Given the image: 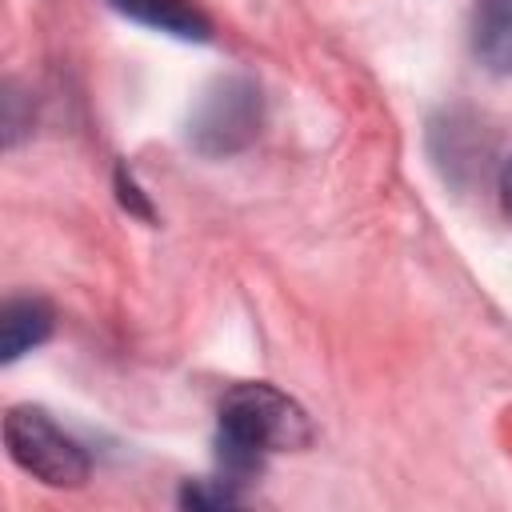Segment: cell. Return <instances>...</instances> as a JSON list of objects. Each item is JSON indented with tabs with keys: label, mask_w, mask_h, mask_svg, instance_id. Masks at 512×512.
Listing matches in <instances>:
<instances>
[{
	"label": "cell",
	"mask_w": 512,
	"mask_h": 512,
	"mask_svg": "<svg viewBox=\"0 0 512 512\" xmlns=\"http://www.w3.org/2000/svg\"><path fill=\"white\" fill-rule=\"evenodd\" d=\"M312 440V424L296 400L276 392L272 384H236L220 404L216 456L220 476L244 484V476L260 472L268 452H292Z\"/></svg>",
	"instance_id": "cell-1"
},
{
	"label": "cell",
	"mask_w": 512,
	"mask_h": 512,
	"mask_svg": "<svg viewBox=\"0 0 512 512\" xmlns=\"http://www.w3.org/2000/svg\"><path fill=\"white\" fill-rule=\"evenodd\" d=\"M472 52L488 72L512 76V0H476Z\"/></svg>",
	"instance_id": "cell-5"
},
{
	"label": "cell",
	"mask_w": 512,
	"mask_h": 512,
	"mask_svg": "<svg viewBox=\"0 0 512 512\" xmlns=\"http://www.w3.org/2000/svg\"><path fill=\"white\" fill-rule=\"evenodd\" d=\"M260 120H264L260 88L248 76H224L196 104L188 140L200 156H232L256 140Z\"/></svg>",
	"instance_id": "cell-3"
},
{
	"label": "cell",
	"mask_w": 512,
	"mask_h": 512,
	"mask_svg": "<svg viewBox=\"0 0 512 512\" xmlns=\"http://www.w3.org/2000/svg\"><path fill=\"white\" fill-rule=\"evenodd\" d=\"M240 500V492H236V484L232 480H208V484H188L184 492H180V504H192V508H228V504H236Z\"/></svg>",
	"instance_id": "cell-7"
},
{
	"label": "cell",
	"mask_w": 512,
	"mask_h": 512,
	"mask_svg": "<svg viewBox=\"0 0 512 512\" xmlns=\"http://www.w3.org/2000/svg\"><path fill=\"white\" fill-rule=\"evenodd\" d=\"M4 444L12 452V460L36 476L48 488H80L92 472L88 452L40 408H8L4 416Z\"/></svg>",
	"instance_id": "cell-2"
},
{
	"label": "cell",
	"mask_w": 512,
	"mask_h": 512,
	"mask_svg": "<svg viewBox=\"0 0 512 512\" xmlns=\"http://www.w3.org/2000/svg\"><path fill=\"white\" fill-rule=\"evenodd\" d=\"M52 336V308L40 296H16L0 312V360L12 364Z\"/></svg>",
	"instance_id": "cell-6"
},
{
	"label": "cell",
	"mask_w": 512,
	"mask_h": 512,
	"mask_svg": "<svg viewBox=\"0 0 512 512\" xmlns=\"http://www.w3.org/2000/svg\"><path fill=\"white\" fill-rule=\"evenodd\" d=\"M116 188H120V200H124V208H132L136 216H144V220H152V208H148V204H144V200L136 196V184H132V180H128L124 172L116 176Z\"/></svg>",
	"instance_id": "cell-8"
},
{
	"label": "cell",
	"mask_w": 512,
	"mask_h": 512,
	"mask_svg": "<svg viewBox=\"0 0 512 512\" xmlns=\"http://www.w3.org/2000/svg\"><path fill=\"white\" fill-rule=\"evenodd\" d=\"M500 200H504V212H508V220H512V160H508L504 172H500Z\"/></svg>",
	"instance_id": "cell-9"
},
{
	"label": "cell",
	"mask_w": 512,
	"mask_h": 512,
	"mask_svg": "<svg viewBox=\"0 0 512 512\" xmlns=\"http://www.w3.org/2000/svg\"><path fill=\"white\" fill-rule=\"evenodd\" d=\"M108 8H116L120 16H128L136 24L168 32L176 40H208L212 36V20L192 0H108Z\"/></svg>",
	"instance_id": "cell-4"
}]
</instances>
